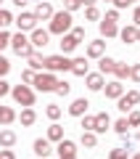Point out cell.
I'll return each instance as SVG.
<instances>
[{
    "label": "cell",
    "instance_id": "f546056e",
    "mask_svg": "<svg viewBox=\"0 0 140 159\" xmlns=\"http://www.w3.org/2000/svg\"><path fill=\"white\" fill-rule=\"evenodd\" d=\"M114 130H116L119 135H127V130H129V122H127V117L116 119V122H114Z\"/></svg>",
    "mask_w": 140,
    "mask_h": 159
},
{
    "label": "cell",
    "instance_id": "d6a6232c",
    "mask_svg": "<svg viewBox=\"0 0 140 159\" xmlns=\"http://www.w3.org/2000/svg\"><path fill=\"white\" fill-rule=\"evenodd\" d=\"M108 159H129V157H127V146H122V148H111Z\"/></svg>",
    "mask_w": 140,
    "mask_h": 159
},
{
    "label": "cell",
    "instance_id": "1f68e13d",
    "mask_svg": "<svg viewBox=\"0 0 140 159\" xmlns=\"http://www.w3.org/2000/svg\"><path fill=\"white\" fill-rule=\"evenodd\" d=\"M45 114H48V119H58V117H61V106H56V103H48Z\"/></svg>",
    "mask_w": 140,
    "mask_h": 159
},
{
    "label": "cell",
    "instance_id": "60d3db41",
    "mask_svg": "<svg viewBox=\"0 0 140 159\" xmlns=\"http://www.w3.org/2000/svg\"><path fill=\"white\" fill-rule=\"evenodd\" d=\"M8 93H11V85H8L6 80L0 77V101H3V98H6V96H8Z\"/></svg>",
    "mask_w": 140,
    "mask_h": 159
},
{
    "label": "cell",
    "instance_id": "e0dca14e",
    "mask_svg": "<svg viewBox=\"0 0 140 159\" xmlns=\"http://www.w3.org/2000/svg\"><path fill=\"white\" fill-rule=\"evenodd\" d=\"M119 37H122V43H138V27L129 24V27L119 29Z\"/></svg>",
    "mask_w": 140,
    "mask_h": 159
},
{
    "label": "cell",
    "instance_id": "52a82bcc",
    "mask_svg": "<svg viewBox=\"0 0 140 159\" xmlns=\"http://www.w3.org/2000/svg\"><path fill=\"white\" fill-rule=\"evenodd\" d=\"M119 101V111H132V106H138L140 103V90H129V93H124L122 98H116Z\"/></svg>",
    "mask_w": 140,
    "mask_h": 159
},
{
    "label": "cell",
    "instance_id": "ba28073f",
    "mask_svg": "<svg viewBox=\"0 0 140 159\" xmlns=\"http://www.w3.org/2000/svg\"><path fill=\"white\" fill-rule=\"evenodd\" d=\"M29 43H32L34 48H45L48 43H50V32H48V29H40V27H34L32 32H29Z\"/></svg>",
    "mask_w": 140,
    "mask_h": 159
},
{
    "label": "cell",
    "instance_id": "ffe728a7",
    "mask_svg": "<svg viewBox=\"0 0 140 159\" xmlns=\"http://www.w3.org/2000/svg\"><path fill=\"white\" fill-rule=\"evenodd\" d=\"M108 127H111V117H108L106 111L95 114V133H106Z\"/></svg>",
    "mask_w": 140,
    "mask_h": 159
},
{
    "label": "cell",
    "instance_id": "816d5d0a",
    "mask_svg": "<svg viewBox=\"0 0 140 159\" xmlns=\"http://www.w3.org/2000/svg\"><path fill=\"white\" fill-rule=\"evenodd\" d=\"M132 159H140V154H135V157H132Z\"/></svg>",
    "mask_w": 140,
    "mask_h": 159
},
{
    "label": "cell",
    "instance_id": "d4e9b609",
    "mask_svg": "<svg viewBox=\"0 0 140 159\" xmlns=\"http://www.w3.org/2000/svg\"><path fill=\"white\" fill-rule=\"evenodd\" d=\"M27 61H29V69H34V72H42V66H45V56H40L37 51H34Z\"/></svg>",
    "mask_w": 140,
    "mask_h": 159
},
{
    "label": "cell",
    "instance_id": "f5cc1de1",
    "mask_svg": "<svg viewBox=\"0 0 140 159\" xmlns=\"http://www.w3.org/2000/svg\"><path fill=\"white\" fill-rule=\"evenodd\" d=\"M0 29H3V19H0Z\"/></svg>",
    "mask_w": 140,
    "mask_h": 159
},
{
    "label": "cell",
    "instance_id": "4fadbf2b",
    "mask_svg": "<svg viewBox=\"0 0 140 159\" xmlns=\"http://www.w3.org/2000/svg\"><path fill=\"white\" fill-rule=\"evenodd\" d=\"M103 53H106V43H103V40H93V43H87V58H101Z\"/></svg>",
    "mask_w": 140,
    "mask_h": 159
},
{
    "label": "cell",
    "instance_id": "277c9868",
    "mask_svg": "<svg viewBox=\"0 0 140 159\" xmlns=\"http://www.w3.org/2000/svg\"><path fill=\"white\" fill-rule=\"evenodd\" d=\"M45 72H69L72 69V58L63 56V53H56V56H45Z\"/></svg>",
    "mask_w": 140,
    "mask_h": 159
},
{
    "label": "cell",
    "instance_id": "ab89813d",
    "mask_svg": "<svg viewBox=\"0 0 140 159\" xmlns=\"http://www.w3.org/2000/svg\"><path fill=\"white\" fill-rule=\"evenodd\" d=\"M129 80L140 82V64H132V66H129Z\"/></svg>",
    "mask_w": 140,
    "mask_h": 159
},
{
    "label": "cell",
    "instance_id": "4316f807",
    "mask_svg": "<svg viewBox=\"0 0 140 159\" xmlns=\"http://www.w3.org/2000/svg\"><path fill=\"white\" fill-rule=\"evenodd\" d=\"M114 77H116V80H124V77H129V64H124V61H116V66H114Z\"/></svg>",
    "mask_w": 140,
    "mask_h": 159
},
{
    "label": "cell",
    "instance_id": "bcb514c9",
    "mask_svg": "<svg viewBox=\"0 0 140 159\" xmlns=\"http://www.w3.org/2000/svg\"><path fill=\"white\" fill-rule=\"evenodd\" d=\"M72 32H74V34H77V37H79V40H85V27H74V29H72Z\"/></svg>",
    "mask_w": 140,
    "mask_h": 159
},
{
    "label": "cell",
    "instance_id": "2e32d148",
    "mask_svg": "<svg viewBox=\"0 0 140 159\" xmlns=\"http://www.w3.org/2000/svg\"><path fill=\"white\" fill-rule=\"evenodd\" d=\"M87 58H72V69H69V72L72 74H77V77H85V74H87Z\"/></svg>",
    "mask_w": 140,
    "mask_h": 159
},
{
    "label": "cell",
    "instance_id": "7c38bea8",
    "mask_svg": "<svg viewBox=\"0 0 140 159\" xmlns=\"http://www.w3.org/2000/svg\"><path fill=\"white\" fill-rule=\"evenodd\" d=\"M103 90H106V98H122V96H124V85L119 82V80L106 82V85H103Z\"/></svg>",
    "mask_w": 140,
    "mask_h": 159
},
{
    "label": "cell",
    "instance_id": "ac0fdd59",
    "mask_svg": "<svg viewBox=\"0 0 140 159\" xmlns=\"http://www.w3.org/2000/svg\"><path fill=\"white\" fill-rule=\"evenodd\" d=\"M34 154H37V157H48V154H50V141H48V138H37V141H34Z\"/></svg>",
    "mask_w": 140,
    "mask_h": 159
},
{
    "label": "cell",
    "instance_id": "e575fe53",
    "mask_svg": "<svg viewBox=\"0 0 140 159\" xmlns=\"http://www.w3.org/2000/svg\"><path fill=\"white\" fill-rule=\"evenodd\" d=\"M77 8H82V0H63V11H77Z\"/></svg>",
    "mask_w": 140,
    "mask_h": 159
},
{
    "label": "cell",
    "instance_id": "c3c4849f",
    "mask_svg": "<svg viewBox=\"0 0 140 159\" xmlns=\"http://www.w3.org/2000/svg\"><path fill=\"white\" fill-rule=\"evenodd\" d=\"M13 3H16V6H19V8H21V6H27L29 0H13Z\"/></svg>",
    "mask_w": 140,
    "mask_h": 159
},
{
    "label": "cell",
    "instance_id": "8fae6325",
    "mask_svg": "<svg viewBox=\"0 0 140 159\" xmlns=\"http://www.w3.org/2000/svg\"><path fill=\"white\" fill-rule=\"evenodd\" d=\"M85 82H87L90 90H103V85H106V80H103L101 72H87L85 74Z\"/></svg>",
    "mask_w": 140,
    "mask_h": 159
},
{
    "label": "cell",
    "instance_id": "6f0895ef",
    "mask_svg": "<svg viewBox=\"0 0 140 159\" xmlns=\"http://www.w3.org/2000/svg\"><path fill=\"white\" fill-rule=\"evenodd\" d=\"M45 159H48V157H45Z\"/></svg>",
    "mask_w": 140,
    "mask_h": 159
},
{
    "label": "cell",
    "instance_id": "3957f363",
    "mask_svg": "<svg viewBox=\"0 0 140 159\" xmlns=\"http://www.w3.org/2000/svg\"><path fill=\"white\" fill-rule=\"evenodd\" d=\"M11 48H13V53H16V56H21V58H29L34 51H37V48H34L32 43H29V37H27L24 32L11 34Z\"/></svg>",
    "mask_w": 140,
    "mask_h": 159
},
{
    "label": "cell",
    "instance_id": "b9f144b4",
    "mask_svg": "<svg viewBox=\"0 0 140 159\" xmlns=\"http://www.w3.org/2000/svg\"><path fill=\"white\" fill-rule=\"evenodd\" d=\"M111 3H114V8H116V11H119V8H127V6H135V3H138V0H111Z\"/></svg>",
    "mask_w": 140,
    "mask_h": 159
},
{
    "label": "cell",
    "instance_id": "9f6ffc18",
    "mask_svg": "<svg viewBox=\"0 0 140 159\" xmlns=\"http://www.w3.org/2000/svg\"><path fill=\"white\" fill-rule=\"evenodd\" d=\"M0 3H3V0H0Z\"/></svg>",
    "mask_w": 140,
    "mask_h": 159
},
{
    "label": "cell",
    "instance_id": "ee69618b",
    "mask_svg": "<svg viewBox=\"0 0 140 159\" xmlns=\"http://www.w3.org/2000/svg\"><path fill=\"white\" fill-rule=\"evenodd\" d=\"M106 19H108V21H119V11H116V8H111V11L106 13Z\"/></svg>",
    "mask_w": 140,
    "mask_h": 159
},
{
    "label": "cell",
    "instance_id": "d590c367",
    "mask_svg": "<svg viewBox=\"0 0 140 159\" xmlns=\"http://www.w3.org/2000/svg\"><path fill=\"white\" fill-rule=\"evenodd\" d=\"M8 72H11V61H8V58L0 53V77H6Z\"/></svg>",
    "mask_w": 140,
    "mask_h": 159
},
{
    "label": "cell",
    "instance_id": "836d02e7",
    "mask_svg": "<svg viewBox=\"0 0 140 159\" xmlns=\"http://www.w3.org/2000/svg\"><path fill=\"white\" fill-rule=\"evenodd\" d=\"M53 93H58V96H69V93H72V85L58 80V85H56V90H53Z\"/></svg>",
    "mask_w": 140,
    "mask_h": 159
},
{
    "label": "cell",
    "instance_id": "30bf717a",
    "mask_svg": "<svg viewBox=\"0 0 140 159\" xmlns=\"http://www.w3.org/2000/svg\"><path fill=\"white\" fill-rule=\"evenodd\" d=\"M32 13H34V19H37V21H50L56 11H53V6L45 0V3H37V8H34Z\"/></svg>",
    "mask_w": 140,
    "mask_h": 159
},
{
    "label": "cell",
    "instance_id": "11a10c76",
    "mask_svg": "<svg viewBox=\"0 0 140 159\" xmlns=\"http://www.w3.org/2000/svg\"><path fill=\"white\" fill-rule=\"evenodd\" d=\"M138 138H140V133H138Z\"/></svg>",
    "mask_w": 140,
    "mask_h": 159
},
{
    "label": "cell",
    "instance_id": "4dcf8cb0",
    "mask_svg": "<svg viewBox=\"0 0 140 159\" xmlns=\"http://www.w3.org/2000/svg\"><path fill=\"white\" fill-rule=\"evenodd\" d=\"M85 19H87V21H98V19H101V11H98L95 6H87L85 8Z\"/></svg>",
    "mask_w": 140,
    "mask_h": 159
},
{
    "label": "cell",
    "instance_id": "44dd1931",
    "mask_svg": "<svg viewBox=\"0 0 140 159\" xmlns=\"http://www.w3.org/2000/svg\"><path fill=\"white\" fill-rule=\"evenodd\" d=\"M114 66H116V61L108 56H101V61H98V72L106 77V74H114Z\"/></svg>",
    "mask_w": 140,
    "mask_h": 159
},
{
    "label": "cell",
    "instance_id": "f6af8a7d",
    "mask_svg": "<svg viewBox=\"0 0 140 159\" xmlns=\"http://www.w3.org/2000/svg\"><path fill=\"white\" fill-rule=\"evenodd\" d=\"M132 24H135V27H140V6L132 11Z\"/></svg>",
    "mask_w": 140,
    "mask_h": 159
},
{
    "label": "cell",
    "instance_id": "f1b7e54d",
    "mask_svg": "<svg viewBox=\"0 0 140 159\" xmlns=\"http://www.w3.org/2000/svg\"><path fill=\"white\" fill-rule=\"evenodd\" d=\"M82 130L95 133V114H82Z\"/></svg>",
    "mask_w": 140,
    "mask_h": 159
},
{
    "label": "cell",
    "instance_id": "603a6c76",
    "mask_svg": "<svg viewBox=\"0 0 140 159\" xmlns=\"http://www.w3.org/2000/svg\"><path fill=\"white\" fill-rule=\"evenodd\" d=\"M13 119H16V111H13L11 106H3V103H0V125H11Z\"/></svg>",
    "mask_w": 140,
    "mask_h": 159
},
{
    "label": "cell",
    "instance_id": "7dc6e473",
    "mask_svg": "<svg viewBox=\"0 0 140 159\" xmlns=\"http://www.w3.org/2000/svg\"><path fill=\"white\" fill-rule=\"evenodd\" d=\"M82 6L87 8V6H95V0H82Z\"/></svg>",
    "mask_w": 140,
    "mask_h": 159
},
{
    "label": "cell",
    "instance_id": "cb8c5ba5",
    "mask_svg": "<svg viewBox=\"0 0 140 159\" xmlns=\"http://www.w3.org/2000/svg\"><path fill=\"white\" fill-rule=\"evenodd\" d=\"M13 143H16V133H13V130H0V146L11 148Z\"/></svg>",
    "mask_w": 140,
    "mask_h": 159
},
{
    "label": "cell",
    "instance_id": "6da1fadb",
    "mask_svg": "<svg viewBox=\"0 0 140 159\" xmlns=\"http://www.w3.org/2000/svg\"><path fill=\"white\" fill-rule=\"evenodd\" d=\"M72 24H74V19H72L69 11H56L53 19H50L48 32H50V34H66V32H72Z\"/></svg>",
    "mask_w": 140,
    "mask_h": 159
},
{
    "label": "cell",
    "instance_id": "9a60e30c",
    "mask_svg": "<svg viewBox=\"0 0 140 159\" xmlns=\"http://www.w3.org/2000/svg\"><path fill=\"white\" fill-rule=\"evenodd\" d=\"M98 27H101V34H103V37H116V34H119V24H116V21H108V19H103Z\"/></svg>",
    "mask_w": 140,
    "mask_h": 159
},
{
    "label": "cell",
    "instance_id": "f35d334b",
    "mask_svg": "<svg viewBox=\"0 0 140 159\" xmlns=\"http://www.w3.org/2000/svg\"><path fill=\"white\" fill-rule=\"evenodd\" d=\"M21 80H24V85H32V80H34V69H24V72H21Z\"/></svg>",
    "mask_w": 140,
    "mask_h": 159
},
{
    "label": "cell",
    "instance_id": "7402d4cb",
    "mask_svg": "<svg viewBox=\"0 0 140 159\" xmlns=\"http://www.w3.org/2000/svg\"><path fill=\"white\" fill-rule=\"evenodd\" d=\"M34 122H37L34 109H32V106H24V111H21V125H24V127H32Z\"/></svg>",
    "mask_w": 140,
    "mask_h": 159
},
{
    "label": "cell",
    "instance_id": "f907efd6",
    "mask_svg": "<svg viewBox=\"0 0 140 159\" xmlns=\"http://www.w3.org/2000/svg\"><path fill=\"white\" fill-rule=\"evenodd\" d=\"M138 43H140V27H138Z\"/></svg>",
    "mask_w": 140,
    "mask_h": 159
},
{
    "label": "cell",
    "instance_id": "484cf974",
    "mask_svg": "<svg viewBox=\"0 0 140 159\" xmlns=\"http://www.w3.org/2000/svg\"><path fill=\"white\" fill-rule=\"evenodd\" d=\"M95 143H98V133H93V130H82V146L95 148Z\"/></svg>",
    "mask_w": 140,
    "mask_h": 159
},
{
    "label": "cell",
    "instance_id": "5b68a950",
    "mask_svg": "<svg viewBox=\"0 0 140 159\" xmlns=\"http://www.w3.org/2000/svg\"><path fill=\"white\" fill-rule=\"evenodd\" d=\"M11 96H13V101L21 103V106H34L37 93H34V88H29V85H13L11 88Z\"/></svg>",
    "mask_w": 140,
    "mask_h": 159
},
{
    "label": "cell",
    "instance_id": "9c48e42d",
    "mask_svg": "<svg viewBox=\"0 0 140 159\" xmlns=\"http://www.w3.org/2000/svg\"><path fill=\"white\" fill-rule=\"evenodd\" d=\"M79 43H82V40H79L74 32H66V34H61V53L66 56V53L77 51V45H79Z\"/></svg>",
    "mask_w": 140,
    "mask_h": 159
},
{
    "label": "cell",
    "instance_id": "681fc988",
    "mask_svg": "<svg viewBox=\"0 0 140 159\" xmlns=\"http://www.w3.org/2000/svg\"><path fill=\"white\" fill-rule=\"evenodd\" d=\"M61 159H77V154H66V157H61Z\"/></svg>",
    "mask_w": 140,
    "mask_h": 159
},
{
    "label": "cell",
    "instance_id": "83f0119b",
    "mask_svg": "<svg viewBox=\"0 0 140 159\" xmlns=\"http://www.w3.org/2000/svg\"><path fill=\"white\" fill-rule=\"evenodd\" d=\"M61 138H63V127L61 125H50V127H48V141H61Z\"/></svg>",
    "mask_w": 140,
    "mask_h": 159
},
{
    "label": "cell",
    "instance_id": "7bdbcfd3",
    "mask_svg": "<svg viewBox=\"0 0 140 159\" xmlns=\"http://www.w3.org/2000/svg\"><path fill=\"white\" fill-rule=\"evenodd\" d=\"M0 159H16L13 148H0Z\"/></svg>",
    "mask_w": 140,
    "mask_h": 159
},
{
    "label": "cell",
    "instance_id": "5bb4252c",
    "mask_svg": "<svg viewBox=\"0 0 140 159\" xmlns=\"http://www.w3.org/2000/svg\"><path fill=\"white\" fill-rule=\"evenodd\" d=\"M87 98H74L72 101V106H69V114H72V117H82L85 111H87Z\"/></svg>",
    "mask_w": 140,
    "mask_h": 159
},
{
    "label": "cell",
    "instance_id": "db71d44e",
    "mask_svg": "<svg viewBox=\"0 0 140 159\" xmlns=\"http://www.w3.org/2000/svg\"><path fill=\"white\" fill-rule=\"evenodd\" d=\"M37 3H45V0H37Z\"/></svg>",
    "mask_w": 140,
    "mask_h": 159
},
{
    "label": "cell",
    "instance_id": "d6986e66",
    "mask_svg": "<svg viewBox=\"0 0 140 159\" xmlns=\"http://www.w3.org/2000/svg\"><path fill=\"white\" fill-rule=\"evenodd\" d=\"M66 154H77V143L69 141V138H61L58 141V157H66Z\"/></svg>",
    "mask_w": 140,
    "mask_h": 159
},
{
    "label": "cell",
    "instance_id": "7a4b0ae2",
    "mask_svg": "<svg viewBox=\"0 0 140 159\" xmlns=\"http://www.w3.org/2000/svg\"><path fill=\"white\" fill-rule=\"evenodd\" d=\"M32 85H34V90H40V93H53L56 90V85H58V77L53 72H34V80H32Z\"/></svg>",
    "mask_w": 140,
    "mask_h": 159
},
{
    "label": "cell",
    "instance_id": "8992f818",
    "mask_svg": "<svg viewBox=\"0 0 140 159\" xmlns=\"http://www.w3.org/2000/svg\"><path fill=\"white\" fill-rule=\"evenodd\" d=\"M13 24L19 27V32H32V29L37 27V19H34L32 11H24V13H19V16L13 19Z\"/></svg>",
    "mask_w": 140,
    "mask_h": 159
},
{
    "label": "cell",
    "instance_id": "8d00e7d4",
    "mask_svg": "<svg viewBox=\"0 0 140 159\" xmlns=\"http://www.w3.org/2000/svg\"><path fill=\"white\" fill-rule=\"evenodd\" d=\"M11 45V34L6 32V29H0V51H3V48H8Z\"/></svg>",
    "mask_w": 140,
    "mask_h": 159
},
{
    "label": "cell",
    "instance_id": "74e56055",
    "mask_svg": "<svg viewBox=\"0 0 140 159\" xmlns=\"http://www.w3.org/2000/svg\"><path fill=\"white\" fill-rule=\"evenodd\" d=\"M127 122H129V127H140V111H129Z\"/></svg>",
    "mask_w": 140,
    "mask_h": 159
}]
</instances>
